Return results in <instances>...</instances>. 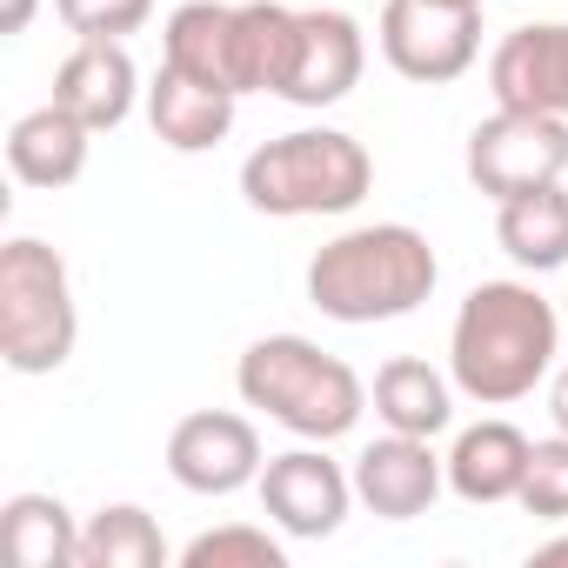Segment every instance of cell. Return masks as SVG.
Returning <instances> with one entry per match:
<instances>
[{
	"instance_id": "obj_9",
	"label": "cell",
	"mask_w": 568,
	"mask_h": 568,
	"mask_svg": "<svg viewBox=\"0 0 568 568\" xmlns=\"http://www.w3.org/2000/svg\"><path fill=\"white\" fill-rule=\"evenodd\" d=\"M261 508L274 515L281 535L295 541H322L342 528L348 501H355V475H342V462H328L322 448H288V455H267L261 468Z\"/></svg>"
},
{
	"instance_id": "obj_27",
	"label": "cell",
	"mask_w": 568,
	"mask_h": 568,
	"mask_svg": "<svg viewBox=\"0 0 568 568\" xmlns=\"http://www.w3.org/2000/svg\"><path fill=\"white\" fill-rule=\"evenodd\" d=\"M548 415H555V428L568 435V368H555V382H548Z\"/></svg>"
},
{
	"instance_id": "obj_2",
	"label": "cell",
	"mask_w": 568,
	"mask_h": 568,
	"mask_svg": "<svg viewBox=\"0 0 568 568\" xmlns=\"http://www.w3.org/2000/svg\"><path fill=\"white\" fill-rule=\"evenodd\" d=\"M435 281H442V261H435L428 234L408 221H375V227L335 234L308 261V302L328 322L375 328V322L415 315L435 295Z\"/></svg>"
},
{
	"instance_id": "obj_26",
	"label": "cell",
	"mask_w": 568,
	"mask_h": 568,
	"mask_svg": "<svg viewBox=\"0 0 568 568\" xmlns=\"http://www.w3.org/2000/svg\"><path fill=\"white\" fill-rule=\"evenodd\" d=\"M34 8H41V0H0V34H28Z\"/></svg>"
},
{
	"instance_id": "obj_14",
	"label": "cell",
	"mask_w": 568,
	"mask_h": 568,
	"mask_svg": "<svg viewBox=\"0 0 568 568\" xmlns=\"http://www.w3.org/2000/svg\"><path fill=\"white\" fill-rule=\"evenodd\" d=\"M234 101H241V94L207 88V81H194V74H181V68L161 61V74H154V88H148V121H154V134H161L174 154H207V148L227 141Z\"/></svg>"
},
{
	"instance_id": "obj_11",
	"label": "cell",
	"mask_w": 568,
	"mask_h": 568,
	"mask_svg": "<svg viewBox=\"0 0 568 568\" xmlns=\"http://www.w3.org/2000/svg\"><path fill=\"white\" fill-rule=\"evenodd\" d=\"M442 481H448V462L428 448V435H395L388 428L382 442H368L355 455V501L368 515H382V521L428 515L435 495H442Z\"/></svg>"
},
{
	"instance_id": "obj_15",
	"label": "cell",
	"mask_w": 568,
	"mask_h": 568,
	"mask_svg": "<svg viewBox=\"0 0 568 568\" xmlns=\"http://www.w3.org/2000/svg\"><path fill=\"white\" fill-rule=\"evenodd\" d=\"M528 435L515 422H475L455 435L448 448V488L475 508H495V501H515L521 495V475H528Z\"/></svg>"
},
{
	"instance_id": "obj_6",
	"label": "cell",
	"mask_w": 568,
	"mask_h": 568,
	"mask_svg": "<svg viewBox=\"0 0 568 568\" xmlns=\"http://www.w3.org/2000/svg\"><path fill=\"white\" fill-rule=\"evenodd\" d=\"M382 61L415 88H448L481 54V8H448V0H388L382 8Z\"/></svg>"
},
{
	"instance_id": "obj_19",
	"label": "cell",
	"mask_w": 568,
	"mask_h": 568,
	"mask_svg": "<svg viewBox=\"0 0 568 568\" xmlns=\"http://www.w3.org/2000/svg\"><path fill=\"white\" fill-rule=\"evenodd\" d=\"M455 375H442V368H428V362H415V355H395V362H382V375H375V415L395 428V435H442L448 422H455V388H448Z\"/></svg>"
},
{
	"instance_id": "obj_7",
	"label": "cell",
	"mask_w": 568,
	"mask_h": 568,
	"mask_svg": "<svg viewBox=\"0 0 568 568\" xmlns=\"http://www.w3.org/2000/svg\"><path fill=\"white\" fill-rule=\"evenodd\" d=\"M561 174H568V121L561 114L495 108L468 134V181L488 201H508V194H528V187H555Z\"/></svg>"
},
{
	"instance_id": "obj_25",
	"label": "cell",
	"mask_w": 568,
	"mask_h": 568,
	"mask_svg": "<svg viewBox=\"0 0 568 568\" xmlns=\"http://www.w3.org/2000/svg\"><path fill=\"white\" fill-rule=\"evenodd\" d=\"M54 14L68 21V34L81 41H128L148 28L154 0H54Z\"/></svg>"
},
{
	"instance_id": "obj_24",
	"label": "cell",
	"mask_w": 568,
	"mask_h": 568,
	"mask_svg": "<svg viewBox=\"0 0 568 568\" xmlns=\"http://www.w3.org/2000/svg\"><path fill=\"white\" fill-rule=\"evenodd\" d=\"M515 501L528 515H541V521H568V435L528 448V475H521V495Z\"/></svg>"
},
{
	"instance_id": "obj_8",
	"label": "cell",
	"mask_w": 568,
	"mask_h": 568,
	"mask_svg": "<svg viewBox=\"0 0 568 568\" xmlns=\"http://www.w3.org/2000/svg\"><path fill=\"white\" fill-rule=\"evenodd\" d=\"M261 435L247 415H227V408H194L174 422L168 435V475L187 488V495H234L247 481H261Z\"/></svg>"
},
{
	"instance_id": "obj_4",
	"label": "cell",
	"mask_w": 568,
	"mask_h": 568,
	"mask_svg": "<svg viewBox=\"0 0 568 568\" xmlns=\"http://www.w3.org/2000/svg\"><path fill=\"white\" fill-rule=\"evenodd\" d=\"M375 187V161L342 128H295L281 141H261L241 161V201L274 221L302 214H348Z\"/></svg>"
},
{
	"instance_id": "obj_30",
	"label": "cell",
	"mask_w": 568,
	"mask_h": 568,
	"mask_svg": "<svg viewBox=\"0 0 568 568\" xmlns=\"http://www.w3.org/2000/svg\"><path fill=\"white\" fill-rule=\"evenodd\" d=\"M561 302H568V295H561Z\"/></svg>"
},
{
	"instance_id": "obj_12",
	"label": "cell",
	"mask_w": 568,
	"mask_h": 568,
	"mask_svg": "<svg viewBox=\"0 0 568 568\" xmlns=\"http://www.w3.org/2000/svg\"><path fill=\"white\" fill-rule=\"evenodd\" d=\"M488 94L495 108L568 121V21H535L501 34V48L488 54Z\"/></svg>"
},
{
	"instance_id": "obj_20",
	"label": "cell",
	"mask_w": 568,
	"mask_h": 568,
	"mask_svg": "<svg viewBox=\"0 0 568 568\" xmlns=\"http://www.w3.org/2000/svg\"><path fill=\"white\" fill-rule=\"evenodd\" d=\"M0 541L14 568H81V528L61 495H8Z\"/></svg>"
},
{
	"instance_id": "obj_16",
	"label": "cell",
	"mask_w": 568,
	"mask_h": 568,
	"mask_svg": "<svg viewBox=\"0 0 568 568\" xmlns=\"http://www.w3.org/2000/svg\"><path fill=\"white\" fill-rule=\"evenodd\" d=\"M88 148H94V128L81 114H68L61 101H48V108H34V114L14 121L8 168H14L21 187H68V181H81Z\"/></svg>"
},
{
	"instance_id": "obj_5",
	"label": "cell",
	"mask_w": 568,
	"mask_h": 568,
	"mask_svg": "<svg viewBox=\"0 0 568 568\" xmlns=\"http://www.w3.org/2000/svg\"><path fill=\"white\" fill-rule=\"evenodd\" d=\"M74 335H81V315H74L68 261L34 234L8 241L0 247V355H8V368L54 375L68 368Z\"/></svg>"
},
{
	"instance_id": "obj_28",
	"label": "cell",
	"mask_w": 568,
	"mask_h": 568,
	"mask_svg": "<svg viewBox=\"0 0 568 568\" xmlns=\"http://www.w3.org/2000/svg\"><path fill=\"white\" fill-rule=\"evenodd\" d=\"M561 561H568V535H561V541H541V548H535V568H561Z\"/></svg>"
},
{
	"instance_id": "obj_23",
	"label": "cell",
	"mask_w": 568,
	"mask_h": 568,
	"mask_svg": "<svg viewBox=\"0 0 568 568\" xmlns=\"http://www.w3.org/2000/svg\"><path fill=\"white\" fill-rule=\"evenodd\" d=\"M181 568H288V548H281L267 528H247V521H227V528H207L181 548Z\"/></svg>"
},
{
	"instance_id": "obj_3",
	"label": "cell",
	"mask_w": 568,
	"mask_h": 568,
	"mask_svg": "<svg viewBox=\"0 0 568 568\" xmlns=\"http://www.w3.org/2000/svg\"><path fill=\"white\" fill-rule=\"evenodd\" d=\"M234 388H241L247 408H261L267 422H281V428L302 435V442H335V435H348V428L362 422V408H368L362 375H355L342 355L315 348L308 335H261V342L241 355Z\"/></svg>"
},
{
	"instance_id": "obj_18",
	"label": "cell",
	"mask_w": 568,
	"mask_h": 568,
	"mask_svg": "<svg viewBox=\"0 0 568 568\" xmlns=\"http://www.w3.org/2000/svg\"><path fill=\"white\" fill-rule=\"evenodd\" d=\"M161 61L207 81V88H234V8H221V0H187V8L168 14L161 28Z\"/></svg>"
},
{
	"instance_id": "obj_17",
	"label": "cell",
	"mask_w": 568,
	"mask_h": 568,
	"mask_svg": "<svg viewBox=\"0 0 568 568\" xmlns=\"http://www.w3.org/2000/svg\"><path fill=\"white\" fill-rule=\"evenodd\" d=\"M495 241L528 274L568 267V187L555 181V187H528V194L495 201Z\"/></svg>"
},
{
	"instance_id": "obj_21",
	"label": "cell",
	"mask_w": 568,
	"mask_h": 568,
	"mask_svg": "<svg viewBox=\"0 0 568 568\" xmlns=\"http://www.w3.org/2000/svg\"><path fill=\"white\" fill-rule=\"evenodd\" d=\"M295 54V8L281 0H241L234 8V88L241 94H281Z\"/></svg>"
},
{
	"instance_id": "obj_1",
	"label": "cell",
	"mask_w": 568,
	"mask_h": 568,
	"mask_svg": "<svg viewBox=\"0 0 568 568\" xmlns=\"http://www.w3.org/2000/svg\"><path fill=\"white\" fill-rule=\"evenodd\" d=\"M555 342H561V315L528 281H481L455 308L448 375L468 402L508 408V402L535 395V382L555 368Z\"/></svg>"
},
{
	"instance_id": "obj_10",
	"label": "cell",
	"mask_w": 568,
	"mask_h": 568,
	"mask_svg": "<svg viewBox=\"0 0 568 568\" xmlns=\"http://www.w3.org/2000/svg\"><path fill=\"white\" fill-rule=\"evenodd\" d=\"M362 68H368L362 21L342 14V8H302L295 14V54H288V74H281V101L335 108V101L355 94Z\"/></svg>"
},
{
	"instance_id": "obj_22",
	"label": "cell",
	"mask_w": 568,
	"mask_h": 568,
	"mask_svg": "<svg viewBox=\"0 0 568 568\" xmlns=\"http://www.w3.org/2000/svg\"><path fill=\"white\" fill-rule=\"evenodd\" d=\"M161 561H168V541L154 515L134 501H114L81 528V568H161Z\"/></svg>"
},
{
	"instance_id": "obj_29",
	"label": "cell",
	"mask_w": 568,
	"mask_h": 568,
	"mask_svg": "<svg viewBox=\"0 0 568 568\" xmlns=\"http://www.w3.org/2000/svg\"><path fill=\"white\" fill-rule=\"evenodd\" d=\"M448 8H481V0H448Z\"/></svg>"
},
{
	"instance_id": "obj_13",
	"label": "cell",
	"mask_w": 568,
	"mask_h": 568,
	"mask_svg": "<svg viewBox=\"0 0 568 568\" xmlns=\"http://www.w3.org/2000/svg\"><path fill=\"white\" fill-rule=\"evenodd\" d=\"M134 88H141V74L121 41H74V54L54 74V101L68 114H81L94 134H108L134 114Z\"/></svg>"
}]
</instances>
